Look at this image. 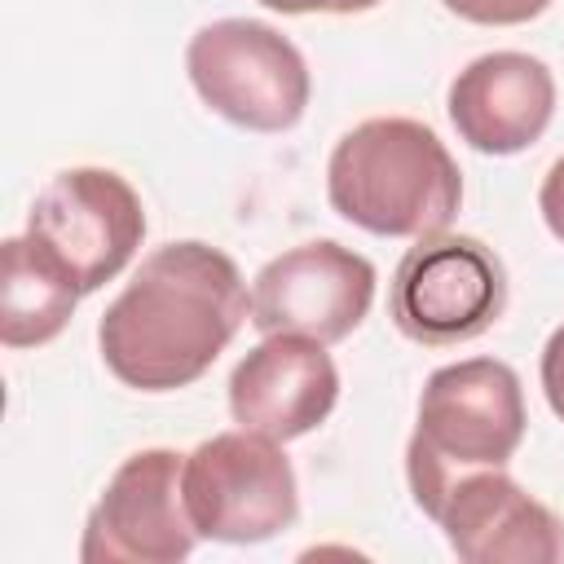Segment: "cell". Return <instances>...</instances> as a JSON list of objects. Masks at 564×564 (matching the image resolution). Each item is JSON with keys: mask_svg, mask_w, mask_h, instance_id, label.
Instances as JSON below:
<instances>
[{"mask_svg": "<svg viewBox=\"0 0 564 564\" xmlns=\"http://www.w3.org/2000/svg\"><path fill=\"white\" fill-rule=\"evenodd\" d=\"M251 322L238 264L198 238L154 247L97 322L106 370L137 392H176L203 379Z\"/></svg>", "mask_w": 564, "mask_h": 564, "instance_id": "cell-1", "label": "cell"}, {"mask_svg": "<svg viewBox=\"0 0 564 564\" xmlns=\"http://www.w3.org/2000/svg\"><path fill=\"white\" fill-rule=\"evenodd\" d=\"M326 198L335 216L375 238H427L458 216L463 172L427 123L375 115L335 141Z\"/></svg>", "mask_w": 564, "mask_h": 564, "instance_id": "cell-2", "label": "cell"}, {"mask_svg": "<svg viewBox=\"0 0 564 564\" xmlns=\"http://www.w3.org/2000/svg\"><path fill=\"white\" fill-rule=\"evenodd\" d=\"M529 410L520 375L498 357L449 361L419 392L414 432L405 445V480L414 507L436 520L445 494L489 467H507L524 441Z\"/></svg>", "mask_w": 564, "mask_h": 564, "instance_id": "cell-3", "label": "cell"}, {"mask_svg": "<svg viewBox=\"0 0 564 564\" xmlns=\"http://www.w3.org/2000/svg\"><path fill=\"white\" fill-rule=\"evenodd\" d=\"M185 75L198 101L242 132H286L308 110V62L269 22L220 18L189 35Z\"/></svg>", "mask_w": 564, "mask_h": 564, "instance_id": "cell-4", "label": "cell"}, {"mask_svg": "<svg viewBox=\"0 0 564 564\" xmlns=\"http://www.w3.org/2000/svg\"><path fill=\"white\" fill-rule=\"evenodd\" d=\"M181 489L198 538L212 542L251 546L300 520V480L282 441L247 427L216 432L194 445V454H185Z\"/></svg>", "mask_w": 564, "mask_h": 564, "instance_id": "cell-5", "label": "cell"}, {"mask_svg": "<svg viewBox=\"0 0 564 564\" xmlns=\"http://www.w3.org/2000/svg\"><path fill=\"white\" fill-rule=\"evenodd\" d=\"M507 308L502 260L471 234H427L401 256L388 313L397 330L427 348H449L485 335Z\"/></svg>", "mask_w": 564, "mask_h": 564, "instance_id": "cell-6", "label": "cell"}, {"mask_svg": "<svg viewBox=\"0 0 564 564\" xmlns=\"http://www.w3.org/2000/svg\"><path fill=\"white\" fill-rule=\"evenodd\" d=\"M26 234L75 278L84 295L128 269L145 238V207L110 167H62L31 203Z\"/></svg>", "mask_w": 564, "mask_h": 564, "instance_id": "cell-7", "label": "cell"}, {"mask_svg": "<svg viewBox=\"0 0 564 564\" xmlns=\"http://www.w3.org/2000/svg\"><path fill=\"white\" fill-rule=\"evenodd\" d=\"M185 454L150 445L128 454L93 502L79 538L84 564H181L198 529L181 489Z\"/></svg>", "mask_w": 564, "mask_h": 564, "instance_id": "cell-8", "label": "cell"}, {"mask_svg": "<svg viewBox=\"0 0 564 564\" xmlns=\"http://www.w3.org/2000/svg\"><path fill=\"white\" fill-rule=\"evenodd\" d=\"M375 286V264L361 251L335 238H313L286 247L251 278V326L260 335H308L339 344L366 322Z\"/></svg>", "mask_w": 564, "mask_h": 564, "instance_id": "cell-9", "label": "cell"}, {"mask_svg": "<svg viewBox=\"0 0 564 564\" xmlns=\"http://www.w3.org/2000/svg\"><path fill=\"white\" fill-rule=\"evenodd\" d=\"M339 401V366L322 339L264 335L229 375V414L269 441L308 436Z\"/></svg>", "mask_w": 564, "mask_h": 564, "instance_id": "cell-10", "label": "cell"}, {"mask_svg": "<svg viewBox=\"0 0 564 564\" xmlns=\"http://www.w3.org/2000/svg\"><path fill=\"white\" fill-rule=\"evenodd\" d=\"M449 123L458 141L476 154H520L551 128L555 115V75L542 57L520 48H498L471 57L445 93Z\"/></svg>", "mask_w": 564, "mask_h": 564, "instance_id": "cell-11", "label": "cell"}, {"mask_svg": "<svg viewBox=\"0 0 564 564\" xmlns=\"http://www.w3.org/2000/svg\"><path fill=\"white\" fill-rule=\"evenodd\" d=\"M436 524L467 564H564V520L507 467L463 476L445 494Z\"/></svg>", "mask_w": 564, "mask_h": 564, "instance_id": "cell-12", "label": "cell"}, {"mask_svg": "<svg viewBox=\"0 0 564 564\" xmlns=\"http://www.w3.org/2000/svg\"><path fill=\"white\" fill-rule=\"evenodd\" d=\"M4 286H0V339L4 348H40L62 335L84 291L75 278L31 238H4Z\"/></svg>", "mask_w": 564, "mask_h": 564, "instance_id": "cell-13", "label": "cell"}, {"mask_svg": "<svg viewBox=\"0 0 564 564\" xmlns=\"http://www.w3.org/2000/svg\"><path fill=\"white\" fill-rule=\"evenodd\" d=\"M441 4L471 26H524L551 9V0H441Z\"/></svg>", "mask_w": 564, "mask_h": 564, "instance_id": "cell-14", "label": "cell"}, {"mask_svg": "<svg viewBox=\"0 0 564 564\" xmlns=\"http://www.w3.org/2000/svg\"><path fill=\"white\" fill-rule=\"evenodd\" d=\"M538 379H542V392H546L551 414L564 423V322H560V326L546 335V344H542Z\"/></svg>", "mask_w": 564, "mask_h": 564, "instance_id": "cell-15", "label": "cell"}, {"mask_svg": "<svg viewBox=\"0 0 564 564\" xmlns=\"http://www.w3.org/2000/svg\"><path fill=\"white\" fill-rule=\"evenodd\" d=\"M538 212H542V220H546L551 238H560V242H564V154H560V159L546 167V176H542Z\"/></svg>", "mask_w": 564, "mask_h": 564, "instance_id": "cell-16", "label": "cell"}, {"mask_svg": "<svg viewBox=\"0 0 564 564\" xmlns=\"http://www.w3.org/2000/svg\"><path fill=\"white\" fill-rule=\"evenodd\" d=\"M264 9H273V13H291V18H300V13H366V9H375V4H383V0H260Z\"/></svg>", "mask_w": 564, "mask_h": 564, "instance_id": "cell-17", "label": "cell"}]
</instances>
